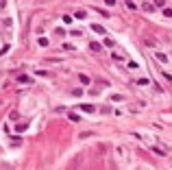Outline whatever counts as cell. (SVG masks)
<instances>
[{
  "instance_id": "cell-1",
  "label": "cell",
  "mask_w": 172,
  "mask_h": 170,
  "mask_svg": "<svg viewBox=\"0 0 172 170\" xmlns=\"http://www.w3.org/2000/svg\"><path fill=\"white\" fill-rule=\"evenodd\" d=\"M79 107H81L83 114H94V111H96V107H94V105H79Z\"/></svg>"
},
{
  "instance_id": "cell-2",
  "label": "cell",
  "mask_w": 172,
  "mask_h": 170,
  "mask_svg": "<svg viewBox=\"0 0 172 170\" xmlns=\"http://www.w3.org/2000/svg\"><path fill=\"white\" fill-rule=\"evenodd\" d=\"M89 50H94V52H100V50H103V46H100L98 41H89Z\"/></svg>"
},
{
  "instance_id": "cell-3",
  "label": "cell",
  "mask_w": 172,
  "mask_h": 170,
  "mask_svg": "<svg viewBox=\"0 0 172 170\" xmlns=\"http://www.w3.org/2000/svg\"><path fill=\"white\" fill-rule=\"evenodd\" d=\"M92 31H94V33H98V35H105V33H107L100 24H92Z\"/></svg>"
},
{
  "instance_id": "cell-4",
  "label": "cell",
  "mask_w": 172,
  "mask_h": 170,
  "mask_svg": "<svg viewBox=\"0 0 172 170\" xmlns=\"http://www.w3.org/2000/svg\"><path fill=\"white\" fill-rule=\"evenodd\" d=\"M74 18H76V20H85V18H87V13H85V11H76V13H74Z\"/></svg>"
},
{
  "instance_id": "cell-5",
  "label": "cell",
  "mask_w": 172,
  "mask_h": 170,
  "mask_svg": "<svg viewBox=\"0 0 172 170\" xmlns=\"http://www.w3.org/2000/svg\"><path fill=\"white\" fill-rule=\"evenodd\" d=\"M18 83H31V79L26 74H22V76H18Z\"/></svg>"
},
{
  "instance_id": "cell-6",
  "label": "cell",
  "mask_w": 172,
  "mask_h": 170,
  "mask_svg": "<svg viewBox=\"0 0 172 170\" xmlns=\"http://www.w3.org/2000/svg\"><path fill=\"white\" fill-rule=\"evenodd\" d=\"M79 81H81V83H85V85H87V83H89V76H87V74H79Z\"/></svg>"
},
{
  "instance_id": "cell-7",
  "label": "cell",
  "mask_w": 172,
  "mask_h": 170,
  "mask_svg": "<svg viewBox=\"0 0 172 170\" xmlns=\"http://www.w3.org/2000/svg\"><path fill=\"white\" fill-rule=\"evenodd\" d=\"M142 9H144V11H146V13H150V11H155V5H144V7H142Z\"/></svg>"
},
{
  "instance_id": "cell-8",
  "label": "cell",
  "mask_w": 172,
  "mask_h": 170,
  "mask_svg": "<svg viewBox=\"0 0 172 170\" xmlns=\"http://www.w3.org/2000/svg\"><path fill=\"white\" fill-rule=\"evenodd\" d=\"M155 7H159V9H163V7H166V0H155Z\"/></svg>"
},
{
  "instance_id": "cell-9",
  "label": "cell",
  "mask_w": 172,
  "mask_h": 170,
  "mask_svg": "<svg viewBox=\"0 0 172 170\" xmlns=\"http://www.w3.org/2000/svg\"><path fill=\"white\" fill-rule=\"evenodd\" d=\"M155 57H157L159 61H163V63H166V61H168V57H166V55H161V52H157V55H155Z\"/></svg>"
},
{
  "instance_id": "cell-10",
  "label": "cell",
  "mask_w": 172,
  "mask_h": 170,
  "mask_svg": "<svg viewBox=\"0 0 172 170\" xmlns=\"http://www.w3.org/2000/svg\"><path fill=\"white\" fill-rule=\"evenodd\" d=\"M163 15H166V18H172V9H168V7H163Z\"/></svg>"
},
{
  "instance_id": "cell-11",
  "label": "cell",
  "mask_w": 172,
  "mask_h": 170,
  "mask_svg": "<svg viewBox=\"0 0 172 170\" xmlns=\"http://www.w3.org/2000/svg\"><path fill=\"white\" fill-rule=\"evenodd\" d=\"M61 20H63L65 24H72V15H63V18H61Z\"/></svg>"
},
{
  "instance_id": "cell-12",
  "label": "cell",
  "mask_w": 172,
  "mask_h": 170,
  "mask_svg": "<svg viewBox=\"0 0 172 170\" xmlns=\"http://www.w3.org/2000/svg\"><path fill=\"white\" fill-rule=\"evenodd\" d=\"M26 126H29V124H15V131H24Z\"/></svg>"
},
{
  "instance_id": "cell-13",
  "label": "cell",
  "mask_w": 172,
  "mask_h": 170,
  "mask_svg": "<svg viewBox=\"0 0 172 170\" xmlns=\"http://www.w3.org/2000/svg\"><path fill=\"white\" fill-rule=\"evenodd\" d=\"M39 46H48V39H46V37H39Z\"/></svg>"
},
{
  "instance_id": "cell-14",
  "label": "cell",
  "mask_w": 172,
  "mask_h": 170,
  "mask_svg": "<svg viewBox=\"0 0 172 170\" xmlns=\"http://www.w3.org/2000/svg\"><path fill=\"white\" fill-rule=\"evenodd\" d=\"M105 2H107L109 7H111V5H116V0H105Z\"/></svg>"
}]
</instances>
